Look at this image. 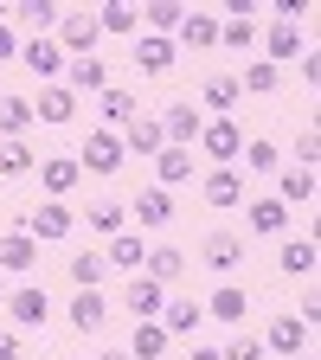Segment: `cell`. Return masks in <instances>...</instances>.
<instances>
[{"instance_id":"6da1fadb","label":"cell","mask_w":321,"mask_h":360,"mask_svg":"<svg viewBox=\"0 0 321 360\" xmlns=\"http://www.w3.org/2000/svg\"><path fill=\"white\" fill-rule=\"evenodd\" d=\"M13 232H26L32 245H52V238H71V232H77V212H71L65 200H45V206L20 212V225H13Z\"/></svg>"},{"instance_id":"7a4b0ae2","label":"cell","mask_w":321,"mask_h":360,"mask_svg":"<svg viewBox=\"0 0 321 360\" xmlns=\"http://www.w3.org/2000/svg\"><path fill=\"white\" fill-rule=\"evenodd\" d=\"M97 13L90 7H77V13H58V52H71V58H97Z\"/></svg>"},{"instance_id":"3957f363","label":"cell","mask_w":321,"mask_h":360,"mask_svg":"<svg viewBox=\"0 0 321 360\" xmlns=\"http://www.w3.org/2000/svg\"><path fill=\"white\" fill-rule=\"evenodd\" d=\"M77 167H84V174H116V167H122V135H116V129H90Z\"/></svg>"},{"instance_id":"277c9868","label":"cell","mask_w":321,"mask_h":360,"mask_svg":"<svg viewBox=\"0 0 321 360\" xmlns=\"http://www.w3.org/2000/svg\"><path fill=\"white\" fill-rule=\"evenodd\" d=\"M13 315L20 328H45V315H52V296H45V283H20V290H7V302H0Z\"/></svg>"},{"instance_id":"5b68a950","label":"cell","mask_w":321,"mask_h":360,"mask_svg":"<svg viewBox=\"0 0 321 360\" xmlns=\"http://www.w3.org/2000/svg\"><path fill=\"white\" fill-rule=\"evenodd\" d=\"M116 135H122V155H142V161H155V155L167 148V135H161V116H129Z\"/></svg>"},{"instance_id":"8992f818","label":"cell","mask_w":321,"mask_h":360,"mask_svg":"<svg viewBox=\"0 0 321 360\" xmlns=\"http://www.w3.org/2000/svg\"><path fill=\"white\" fill-rule=\"evenodd\" d=\"M161 302H167V283L142 277V270H135V277L122 283V309L135 315V322H155V315H161Z\"/></svg>"},{"instance_id":"52a82bcc","label":"cell","mask_w":321,"mask_h":360,"mask_svg":"<svg viewBox=\"0 0 321 360\" xmlns=\"http://www.w3.org/2000/svg\"><path fill=\"white\" fill-rule=\"evenodd\" d=\"M199 148H206L218 167H232V161H238V148H244V135H238V122H232V116H212V122L199 129Z\"/></svg>"},{"instance_id":"ba28073f","label":"cell","mask_w":321,"mask_h":360,"mask_svg":"<svg viewBox=\"0 0 321 360\" xmlns=\"http://www.w3.org/2000/svg\"><path fill=\"white\" fill-rule=\"evenodd\" d=\"M199 129H206V116H199L193 103H167V110H161V135H167V148H193V142H199Z\"/></svg>"},{"instance_id":"9c48e42d","label":"cell","mask_w":321,"mask_h":360,"mask_svg":"<svg viewBox=\"0 0 321 360\" xmlns=\"http://www.w3.org/2000/svg\"><path fill=\"white\" fill-rule=\"evenodd\" d=\"M20 65H26L32 77H45V84H52V77L65 71V52H58V39H39V32H32V39L20 45Z\"/></svg>"},{"instance_id":"30bf717a","label":"cell","mask_w":321,"mask_h":360,"mask_svg":"<svg viewBox=\"0 0 321 360\" xmlns=\"http://www.w3.org/2000/svg\"><path fill=\"white\" fill-rule=\"evenodd\" d=\"M32 174L45 180V193H52V200H65L77 180H84V167H77L71 155H39V167H32Z\"/></svg>"},{"instance_id":"8fae6325","label":"cell","mask_w":321,"mask_h":360,"mask_svg":"<svg viewBox=\"0 0 321 360\" xmlns=\"http://www.w3.org/2000/svg\"><path fill=\"white\" fill-rule=\"evenodd\" d=\"M199 257H206V270H218V277H232V270L244 264V238H238V232H212V238L199 245Z\"/></svg>"},{"instance_id":"7c38bea8","label":"cell","mask_w":321,"mask_h":360,"mask_svg":"<svg viewBox=\"0 0 321 360\" xmlns=\"http://www.w3.org/2000/svg\"><path fill=\"white\" fill-rule=\"evenodd\" d=\"M135 65H142V77H167V71H173V39L135 32Z\"/></svg>"},{"instance_id":"4fadbf2b","label":"cell","mask_w":321,"mask_h":360,"mask_svg":"<svg viewBox=\"0 0 321 360\" xmlns=\"http://www.w3.org/2000/svg\"><path fill=\"white\" fill-rule=\"evenodd\" d=\"M65 90H71V97H77V90H84V97H103V90H110L103 58H71L65 65Z\"/></svg>"},{"instance_id":"5bb4252c","label":"cell","mask_w":321,"mask_h":360,"mask_svg":"<svg viewBox=\"0 0 321 360\" xmlns=\"http://www.w3.org/2000/svg\"><path fill=\"white\" fill-rule=\"evenodd\" d=\"M251 315V296L238 290V283H218L212 296H206V322H244Z\"/></svg>"},{"instance_id":"9a60e30c","label":"cell","mask_w":321,"mask_h":360,"mask_svg":"<svg viewBox=\"0 0 321 360\" xmlns=\"http://www.w3.org/2000/svg\"><path fill=\"white\" fill-rule=\"evenodd\" d=\"M71 116H77V97H71L65 84H45L39 103H32V122H52V129H58V122H71Z\"/></svg>"},{"instance_id":"2e32d148","label":"cell","mask_w":321,"mask_h":360,"mask_svg":"<svg viewBox=\"0 0 321 360\" xmlns=\"http://www.w3.org/2000/svg\"><path fill=\"white\" fill-rule=\"evenodd\" d=\"M97 32L135 39V32H142V7H135V0H103V7H97Z\"/></svg>"},{"instance_id":"e0dca14e","label":"cell","mask_w":321,"mask_h":360,"mask_svg":"<svg viewBox=\"0 0 321 360\" xmlns=\"http://www.w3.org/2000/svg\"><path fill=\"white\" fill-rule=\"evenodd\" d=\"M308 335H315V328H302L296 315H277V322H270V335H263V347H270V354H289V360H296V354L308 347Z\"/></svg>"},{"instance_id":"ac0fdd59","label":"cell","mask_w":321,"mask_h":360,"mask_svg":"<svg viewBox=\"0 0 321 360\" xmlns=\"http://www.w3.org/2000/svg\"><path fill=\"white\" fill-rule=\"evenodd\" d=\"M187 52H206V45H218V13H206V7H193L187 20H180V32H173Z\"/></svg>"},{"instance_id":"d6986e66","label":"cell","mask_w":321,"mask_h":360,"mask_svg":"<svg viewBox=\"0 0 321 360\" xmlns=\"http://www.w3.org/2000/svg\"><path fill=\"white\" fill-rule=\"evenodd\" d=\"M244 219H251V232H263V238H283L289 232V206L283 200H251Z\"/></svg>"},{"instance_id":"ffe728a7","label":"cell","mask_w":321,"mask_h":360,"mask_svg":"<svg viewBox=\"0 0 321 360\" xmlns=\"http://www.w3.org/2000/svg\"><path fill=\"white\" fill-rule=\"evenodd\" d=\"M277 200L283 206H308L315 200V167H277Z\"/></svg>"},{"instance_id":"44dd1931","label":"cell","mask_w":321,"mask_h":360,"mask_svg":"<svg viewBox=\"0 0 321 360\" xmlns=\"http://www.w3.org/2000/svg\"><path fill=\"white\" fill-rule=\"evenodd\" d=\"M129 212L142 219L148 232H161V225L173 219V200H167V187H142V193H135V206H129Z\"/></svg>"},{"instance_id":"7402d4cb","label":"cell","mask_w":321,"mask_h":360,"mask_svg":"<svg viewBox=\"0 0 321 360\" xmlns=\"http://www.w3.org/2000/svg\"><path fill=\"white\" fill-rule=\"evenodd\" d=\"M155 322L167 328V341H173V335H193V328L206 322V302H161V315H155Z\"/></svg>"},{"instance_id":"603a6c76","label":"cell","mask_w":321,"mask_h":360,"mask_svg":"<svg viewBox=\"0 0 321 360\" xmlns=\"http://www.w3.org/2000/svg\"><path fill=\"white\" fill-rule=\"evenodd\" d=\"M206 200L212 206H244V174L238 167H212L206 174Z\"/></svg>"},{"instance_id":"cb8c5ba5","label":"cell","mask_w":321,"mask_h":360,"mask_svg":"<svg viewBox=\"0 0 321 360\" xmlns=\"http://www.w3.org/2000/svg\"><path fill=\"white\" fill-rule=\"evenodd\" d=\"M103 322H110V302H103L97 290H77V296H71V328L90 335V328H103Z\"/></svg>"},{"instance_id":"d4e9b609","label":"cell","mask_w":321,"mask_h":360,"mask_svg":"<svg viewBox=\"0 0 321 360\" xmlns=\"http://www.w3.org/2000/svg\"><path fill=\"white\" fill-rule=\"evenodd\" d=\"M32 264H39V245L26 232H0V277L7 270H32Z\"/></svg>"},{"instance_id":"484cf974","label":"cell","mask_w":321,"mask_h":360,"mask_svg":"<svg viewBox=\"0 0 321 360\" xmlns=\"http://www.w3.org/2000/svg\"><path fill=\"white\" fill-rule=\"evenodd\" d=\"M97 116H103V129H122L129 116H142V103H135V90H103V97H97Z\"/></svg>"},{"instance_id":"4316f807","label":"cell","mask_w":321,"mask_h":360,"mask_svg":"<svg viewBox=\"0 0 321 360\" xmlns=\"http://www.w3.org/2000/svg\"><path fill=\"white\" fill-rule=\"evenodd\" d=\"M180 20H187V7H180V0H155V7H142V32H155V39H173Z\"/></svg>"},{"instance_id":"83f0119b","label":"cell","mask_w":321,"mask_h":360,"mask_svg":"<svg viewBox=\"0 0 321 360\" xmlns=\"http://www.w3.org/2000/svg\"><path fill=\"white\" fill-rule=\"evenodd\" d=\"M122 354H129V360H161V354H167V328H161V322H135V335H129Z\"/></svg>"},{"instance_id":"f1b7e54d","label":"cell","mask_w":321,"mask_h":360,"mask_svg":"<svg viewBox=\"0 0 321 360\" xmlns=\"http://www.w3.org/2000/svg\"><path fill=\"white\" fill-rule=\"evenodd\" d=\"M277 270H283V277H315V238H283Z\"/></svg>"},{"instance_id":"f546056e","label":"cell","mask_w":321,"mask_h":360,"mask_svg":"<svg viewBox=\"0 0 321 360\" xmlns=\"http://www.w3.org/2000/svg\"><path fill=\"white\" fill-rule=\"evenodd\" d=\"M263 45H270V65H277V58H302V52H308V39H302V26H296V20H277Z\"/></svg>"},{"instance_id":"4dcf8cb0","label":"cell","mask_w":321,"mask_h":360,"mask_svg":"<svg viewBox=\"0 0 321 360\" xmlns=\"http://www.w3.org/2000/svg\"><path fill=\"white\" fill-rule=\"evenodd\" d=\"M26 129H32V97H0V135L26 142Z\"/></svg>"},{"instance_id":"1f68e13d","label":"cell","mask_w":321,"mask_h":360,"mask_svg":"<svg viewBox=\"0 0 321 360\" xmlns=\"http://www.w3.org/2000/svg\"><path fill=\"white\" fill-rule=\"evenodd\" d=\"M142 257H148V251H142V232H116L110 251H103L110 270H142Z\"/></svg>"},{"instance_id":"d6a6232c","label":"cell","mask_w":321,"mask_h":360,"mask_svg":"<svg viewBox=\"0 0 321 360\" xmlns=\"http://www.w3.org/2000/svg\"><path fill=\"white\" fill-rule=\"evenodd\" d=\"M155 174H161V187L193 180V148H161V155H155Z\"/></svg>"},{"instance_id":"836d02e7","label":"cell","mask_w":321,"mask_h":360,"mask_svg":"<svg viewBox=\"0 0 321 360\" xmlns=\"http://www.w3.org/2000/svg\"><path fill=\"white\" fill-rule=\"evenodd\" d=\"M180 270H187V257H180L173 245H155V251L142 257V277H155V283H173Z\"/></svg>"},{"instance_id":"e575fe53","label":"cell","mask_w":321,"mask_h":360,"mask_svg":"<svg viewBox=\"0 0 321 360\" xmlns=\"http://www.w3.org/2000/svg\"><path fill=\"white\" fill-rule=\"evenodd\" d=\"M277 84H283V65H270V58H251L244 77H238V90H251V97H270Z\"/></svg>"},{"instance_id":"d590c367","label":"cell","mask_w":321,"mask_h":360,"mask_svg":"<svg viewBox=\"0 0 321 360\" xmlns=\"http://www.w3.org/2000/svg\"><path fill=\"white\" fill-rule=\"evenodd\" d=\"M103 277H110L103 251H77V257H71V283H77V290H97Z\"/></svg>"},{"instance_id":"8d00e7d4","label":"cell","mask_w":321,"mask_h":360,"mask_svg":"<svg viewBox=\"0 0 321 360\" xmlns=\"http://www.w3.org/2000/svg\"><path fill=\"white\" fill-rule=\"evenodd\" d=\"M251 39H257V20H251V13L218 20V45H232V52H251Z\"/></svg>"},{"instance_id":"74e56055","label":"cell","mask_w":321,"mask_h":360,"mask_svg":"<svg viewBox=\"0 0 321 360\" xmlns=\"http://www.w3.org/2000/svg\"><path fill=\"white\" fill-rule=\"evenodd\" d=\"M238 155H244V167H251V174H277V167H283V155H277V142H263V135H257V142H244Z\"/></svg>"},{"instance_id":"f35d334b","label":"cell","mask_w":321,"mask_h":360,"mask_svg":"<svg viewBox=\"0 0 321 360\" xmlns=\"http://www.w3.org/2000/svg\"><path fill=\"white\" fill-rule=\"evenodd\" d=\"M39 167V155L26 148V142H0V174H7V180H20V174H32Z\"/></svg>"},{"instance_id":"ab89813d","label":"cell","mask_w":321,"mask_h":360,"mask_svg":"<svg viewBox=\"0 0 321 360\" xmlns=\"http://www.w3.org/2000/svg\"><path fill=\"white\" fill-rule=\"evenodd\" d=\"M199 97H206V110H232L244 90H238V77H225V71H218V77H206V90H199Z\"/></svg>"},{"instance_id":"60d3db41","label":"cell","mask_w":321,"mask_h":360,"mask_svg":"<svg viewBox=\"0 0 321 360\" xmlns=\"http://www.w3.org/2000/svg\"><path fill=\"white\" fill-rule=\"evenodd\" d=\"M84 219H90V232H110V238H116V232H122V219H129V206H116V200H97Z\"/></svg>"},{"instance_id":"b9f144b4","label":"cell","mask_w":321,"mask_h":360,"mask_svg":"<svg viewBox=\"0 0 321 360\" xmlns=\"http://www.w3.org/2000/svg\"><path fill=\"white\" fill-rule=\"evenodd\" d=\"M20 13L39 26V39H45V26H58V7H52V0H20Z\"/></svg>"},{"instance_id":"7bdbcfd3","label":"cell","mask_w":321,"mask_h":360,"mask_svg":"<svg viewBox=\"0 0 321 360\" xmlns=\"http://www.w3.org/2000/svg\"><path fill=\"white\" fill-rule=\"evenodd\" d=\"M315 155H321V135L302 129V135H296V167H315Z\"/></svg>"},{"instance_id":"ee69618b","label":"cell","mask_w":321,"mask_h":360,"mask_svg":"<svg viewBox=\"0 0 321 360\" xmlns=\"http://www.w3.org/2000/svg\"><path fill=\"white\" fill-rule=\"evenodd\" d=\"M225 360H263V341H251V335H238L232 347H218Z\"/></svg>"},{"instance_id":"f6af8a7d","label":"cell","mask_w":321,"mask_h":360,"mask_svg":"<svg viewBox=\"0 0 321 360\" xmlns=\"http://www.w3.org/2000/svg\"><path fill=\"white\" fill-rule=\"evenodd\" d=\"M296 71H302V84H321V58H315V52H302V58H296Z\"/></svg>"},{"instance_id":"bcb514c9","label":"cell","mask_w":321,"mask_h":360,"mask_svg":"<svg viewBox=\"0 0 321 360\" xmlns=\"http://www.w3.org/2000/svg\"><path fill=\"white\" fill-rule=\"evenodd\" d=\"M20 354H26V341H20V335H7V328H0V360H20Z\"/></svg>"},{"instance_id":"7dc6e473","label":"cell","mask_w":321,"mask_h":360,"mask_svg":"<svg viewBox=\"0 0 321 360\" xmlns=\"http://www.w3.org/2000/svg\"><path fill=\"white\" fill-rule=\"evenodd\" d=\"M13 52H20V39H13V26H7V20H0V58H13Z\"/></svg>"},{"instance_id":"c3c4849f","label":"cell","mask_w":321,"mask_h":360,"mask_svg":"<svg viewBox=\"0 0 321 360\" xmlns=\"http://www.w3.org/2000/svg\"><path fill=\"white\" fill-rule=\"evenodd\" d=\"M193 360H225V354L218 347H193Z\"/></svg>"},{"instance_id":"681fc988","label":"cell","mask_w":321,"mask_h":360,"mask_svg":"<svg viewBox=\"0 0 321 360\" xmlns=\"http://www.w3.org/2000/svg\"><path fill=\"white\" fill-rule=\"evenodd\" d=\"M97 360H129V354H122V347H110V354H97Z\"/></svg>"},{"instance_id":"f907efd6","label":"cell","mask_w":321,"mask_h":360,"mask_svg":"<svg viewBox=\"0 0 321 360\" xmlns=\"http://www.w3.org/2000/svg\"><path fill=\"white\" fill-rule=\"evenodd\" d=\"M0 302H7V277H0Z\"/></svg>"},{"instance_id":"816d5d0a","label":"cell","mask_w":321,"mask_h":360,"mask_svg":"<svg viewBox=\"0 0 321 360\" xmlns=\"http://www.w3.org/2000/svg\"><path fill=\"white\" fill-rule=\"evenodd\" d=\"M296 360H308V354H296Z\"/></svg>"}]
</instances>
